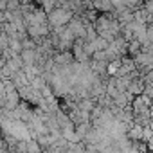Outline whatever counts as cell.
Masks as SVG:
<instances>
[{"label":"cell","mask_w":153,"mask_h":153,"mask_svg":"<svg viewBox=\"0 0 153 153\" xmlns=\"http://www.w3.org/2000/svg\"><path fill=\"white\" fill-rule=\"evenodd\" d=\"M74 18V13L68 11V9H63V7H56L54 11H49L47 13V20H49V25L54 27V29H61V27H67L68 22Z\"/></svg>","instance_id":"cell-1"},{"label":"cell","mask_w":153,"mask_h":153,"mask_svg":"<svg viewBox=\"0 0 153 153\" xmlns=\"http://www.w3.org/2000/svg\"><path fill=\"white\" fill-rule=\"evenodd\" d=\"M27 153H42V146L38 144V140H27Z\"/></svg>","instance_id":"cell-2"},{"label":"cell","mask_w":153,"mask_h":153,"mask_svg":"<svg viewBox=\"0 0 153 153\" xmlns=\"http://www.w3.org/2000/svg\"><path fill=\"white\" fill-rule=\"evenodd\" d=\"M92 6H94V9H101V11H110V9L114 7L112 2H96V4H92Z\"/></svg>","instance_id":"cell-3"}]
</instances>
